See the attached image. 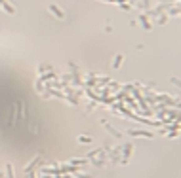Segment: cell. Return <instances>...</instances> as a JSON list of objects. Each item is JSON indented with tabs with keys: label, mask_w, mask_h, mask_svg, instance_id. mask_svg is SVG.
I'll use <instances>...</instances> for the list:
<instances>
[{
	"label": "cell",
	"mask_w": 181,
	"mask_h": 178,
	"mask_svg": "<svg viewBox=\"0 0 181 178\" xmlns=\"http://www.w3.org/2000/svg\"><path fill=\"white\" fill-rule=\"evenodd\" d=\"M50 10H54V12H55V15H57V17H63V13H61V10H59V8H57V6H52V8H50Z\"/></svg>",
	"instance_id": "obj_1"
}]
</instances>
